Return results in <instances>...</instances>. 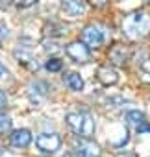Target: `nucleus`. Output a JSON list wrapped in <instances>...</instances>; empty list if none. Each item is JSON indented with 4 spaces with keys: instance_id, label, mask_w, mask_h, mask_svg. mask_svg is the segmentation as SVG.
<instances>
[{
    "instance_id": "obj_1",
    "label": "nucleus",
    "mask_w": 150,
    "mask_h": 157,
    "mask_svg": "<svg viewBox=\"0 0 150 157\" xmlns=\"http://www.w3.org/2000/svg\"><path fill=\"white\" fill-rule=\"evenodd\" d=\"M122 33L130 41H141L150 35V13L132 11L122 19Z\"/></svg>"
},
{
    "instance_id": "obj_2",
    "label": "nucleus",
    "mask_w": 150,
    "mask_h": 157,
    "mask_svg": "<svg viewBox=\"0 0 150 157\" xmlns=\"http://www.w3.org/2000/svg\"><path fill=\"white\" fill-rule=\"evenodd\" d=\"M65 120L74 135H78L80 139H93L97 126L89 113H69L65 117Z\"/></svg>"
},
{
    "instance_id": "obj_3",
    "label": "nucleus",
    "mask_w": 150,
    "mask_h": 157,
    "mask_svg": "<svg viewBox=\"0 0 150 157\" xmlns=\"http://www.w3.org/2000/svg\"><path fill=\"white\" fill-rule=\"evenodd\" d=\"M106 37H104V32L95 26V24H89L82 30V43L87 46V48H100L104 44Z\"/></svg>"
},
{
    "instance_id": "obj_4",
    "label": "nucleus",
    "mask_w": 150,
    "mask_h": 157,
    "mask_svg": "<svg viewBox=\"0 0 150 157\" xmlns=\"http://www.w3.org/2000/svg\"><path fill=\"white\" fill-rule=\"evenodd\" d=\"M65 52L74 63H89L91 61V48H87L82 41H74V43L67 44Z\"/></svg>"
},
{
    "instance_id": "obj_5",
    "label": "nucleus",
    "mask_w": 150,
    "mask_h": 157,
    "mask_svg": "<svg viewBox=\"0 0 150 157\" xmlns=\"http://www.w3.org/2000/svg\"><path fill=\"white\" fill-rule=\"evenodd\" d=\"M35 144L43 153H56L61 148V137L57 133H41L35 139Z\"/></svg>"
},
{
    "instance_id": "obj_6",
    "label": "nucleus",
    "mask_w": 150,
    "mask_h": 157,
    "mask_svg": "<svg viewBox=\"0 0 150 157\" xmlns=\"http://www.w3.org/2000/svg\"><path fill=\"white\" fill-rule=\"evenodd\" d=\"M97 80H98L102 85H106V87L115 85V83L119 82V72H117L115 68H111L109 65H102V67H98V70H97Z\"/></svg>"
},
{
    "instance_id": "obj_7",
    "label": "nucleus",
    "mask_w": 150,
    "mask_h": 157,
    "mask_svg": "<svg viewBox=\"0 0 150 157\" xmlns=\"http://www.w3.org/2000/svg\"><path fill=\"white\" fill-rule=\"evenodd\" d=\"M10 140H11V146H15V148H26L32 142V133H30V129L21 128V129L11 131Z\"/></svg>"
},
{
    "instance_id": "obj_8",
    "label": "nucleus",
    "mask_w": 150,
    "mask_h": 157,
    "mask_svg": "<svg viewBox=\"0 0 150 157\" xmlns=\"http://www.w3.org/2000/svg\"><path fill=\"white\" fill-rule=\"evenodd\" d=\"M61 8L69 17H78L85 11L84 0H61Z\"/></svg>"
},
{
    "instance_id": "obj_9",
    "label": "nucleus",
    "mask_w": 150,
    "mask_h": 157,
    "mask_svg": "<svg viewBox=\"0 0 150 157\" xmlns=\"http://www.w3.org/2000/svg\"><path fill=\"white\" fill-rule=\"evenodd\" d=\"M78 153L82 157H100V146L95 144L91 139H82L78 144Z\"/></svg>"
},
{
    "instance_id": "obj_10",
    "label": "nucleus",
    "mask_w": 150,
    "mask_h": 157,
    "mask_svg": "<svg viewBox=\"0 0 150 157\" xmlns=\"http://www.w3.org/2000/svg\"><path fill=\"white\" fill-rule=\"evenodd\" d=\"M128 57H130V52H128V48L122 46V44H115V46L109 50V61L115 63V65H119V67L126 65Z\"/></svg>"
},
{
    "instance_id": "obj_11",
    "label": "nucleus",
    "mask_w": 150,
    "mask_h": 157,
    "mask_svg": "<svg viewBox=\"0 0 150 157\" xmlns=\"http://www.w3.org/2000/svg\"><path fill=\"white\" fill-rule=\"evenodd\" d=\"M63 80L70 91H82L84 89V80L78 72H69L67 76H63Z\"/></svg>"
},
{
    "instance_id": "obj_12",
    "label": "nucleus",
    "mask_w": 150,
    "mask_h": 157,
    "mask_svg": "<svg viewBox=\"0 0 150 157\" xmlns=\"http://www.w3.org/2000/svg\"><path fill=\"white\" fill-rule=\"evenodd\" d=\"M13 56H15V59H17L21 65L30 67V68H37V63H34V57H32V54H30L28 50H24V48H17V50L13 52Z\"/></svg>"
},
{
    "instance_id": "obj_13",
    "label": "nucleus",
    "mask_w": 150,
    "mask_h": 157,
    "mask_svg": "<svg viewBox=\"0 0 150 157\" xmlns=\"http://www.w3.org/2000/svg\"><path fill=\"white\" fill-rule=\"evenodd\" d=\"M126 122L132 124V126H139L144 122V115L139 113V111H128L126 113Z\"/></svg>"
},
{
    "instance_id": "obj_14",
    "label": "nucleus",
    "mask_w": 150,
    "mask_h": 157,
    "mask_svg": "<svg viewBox=\"0 0 150 157\" xmlns=\"http://www.w3.org/2000/svg\"><path fill=\"white\" fill-rule=\"evenodd\" d=\"M45 67H46V70H50V72H59L61 67H63V63H61L57 57H50V59L45 63Z\"/></svg>"
},
{
    "instance_id": "obj_15",
    "label": "nucleus",
    "mask_w": 150,
    "mask_h": 157,
    "mask_svg": "<svg viewBox=\"0 0 150 157\" xmlns=\"http://www.w3.org/2000/svg\"><path fill=\"white\" fill-rule=\"evenodd\" d=\"M11 129V118L10 117H4L2 113H0V135H4Z\"/></svg>"
},
{
    "instance_id": "obj_16",
    "label": "nucleus",
    "mask_w": 150,
    "mask_h": 157,
    "mask_svg": "<svg viewBox=\"0 0 150 157\" xmlns=\"http://www.w3.org/2000/svg\"><path fill=\"white\" fill-rule=\"evenodd\" d=\"M11 2H13L15 6H19V8H30V6L37 4L39 0H11Z\"/></svg>"
},
{
    "instance_id": "obj_17",
    "label": "nucleus",
    "mask_w": 150,
    "mask_h": 157,
    "mask_svg": "<svg viewBox=\"0 0 150 157\" xmlns=\"http://www.w3.org/2000/svg\"><path fill=\"white\" fill-rule=\"evenodd\" d=\"M6 107H8V96L4 91H0V113H4Z\"/></svg>"
},
{
    "instance_id": "obj_18",
    "label": "nucleus",
    "mask_w": 150,
    "mask_h": 157,
    "mask_svg": "<svg viewBox=\"0 0 150 157\" xmlns=\"http://www.w3.org/2000/svg\"><path fill=\"white\" fill-rule=\"evenodd\" d=\"M45 52L56 54V52H59V46H57L56 43H45Z\"/></svg>"
},
{
    "instance_id": "obj_19",
    "label": "nucleus",
    "mask_w": 150,
    "mask_h": 157,
    "mask_svg": "<svg viewBox=\"0 0 150 157\" xmlns=\"http://www.w3.org/2000/svg\"><path fill=\"white\" fill-rule=\"evenodd\" d=\"M108 2H109V0H89V4H91L93 8H97V10H100V8L108 6Z\"/></svg>"
},
{
    "instance_id": "obj_20",
    "label": "nucleus",
    "mask_w": 150,
    "mask_h": 157,
    "mask_svg": "<svg viewBox=\"0 0 150 157\" xmlns=\"http://www.w3.org/2000/svg\"><path fill=\"white\" fill-rule=\"evenodd\" d=\"M141 68H143V70H146V72H150V56L146 57V61H143V63H141Z\"/></svg>"
},
{
    "instance_id": "obj_21",
    "label": "nucleus",
    "mask_w": 150,
    "mask_h": 157,
    "mask_svg": "<svg viewBox=\"0 0 150 157\" xmlns=\"http://www.w3.org/2000/svg\"><path fill=\"white\" fill-rule=\"evenodd\" d=\"M6 35H8V30H6L2 24H0V44H2V41L6 39Z\"/></svg>"
},
{
    "instance_id": "obj_22",
    "label": "nucleus",
    "mask_w": 150,
    "mask_h": 157,
    "mask_svg": "<svg viewBox=\"0 0 150 157\" xmlns=\"http://www.w3.org/2000/svg\"><path fill=\"white\" fill-rule=\"evenodd\" d=\"M115 157H137L133 151H120V153H117Z\"/></svg>"
},
{
    "instance_id": "obj_23",
    "label": "nucleus",
    "mask_w": 150,
    "mask_h": 157,
    "mask_svg": "<svg viewBox=\"0 0 150 157\" xmlns=\"http://www.w3.org/2000/svg\"><path fill=\"white\" fill-rule=\"evenodd\" d=\"M63 157H82V155H80L78 151H69V153H65Z\"/></svg>"
},
{
    "instance_id": "obj_24",
    "label": "nucleus",
    "mask_w": 150,
    "mask_h": 157,
    "mask_svg": "<svg viewBox=\"0 0 150 157\" xmlns=\"http://www.w3.org/2000/svg\"><path fill=\"white\" fill-rule=\"evenodd\" d=\"M4 72H6V68H4V65H2V63H0V76H2Z\"/></svg>"
},
{
    "instance_id": "obj_25",
    "label": "nucleus",
    "mask_w": 150,
    "mask_h": 157,
    "mask_svg": "<svg viewBox=\"0 0 150 157\" xmlns=\"http://www.w3.org/2000/svg\"><path fill=\"white\" fill-rule=\"evenodd\" d=\"M0 153H2V150H0Z\"/></svg>"
},
{
    "instance_id": "obj_26",
    "label": "nucleus",
    "mask_w": 150,
    "mask_h": 157,
    "mask_svg": "<svg viewBox=\"0 0 150 157\" xmlns=\"http://www.w3.org/2000/svg\"><path fill=\"white\" fill-rule=\"evenodd\" d=\"M146 2H150V0H146Z\"/></svg>"
}]
</instances>
